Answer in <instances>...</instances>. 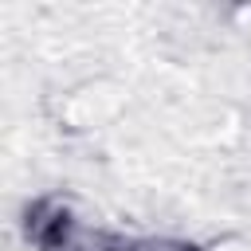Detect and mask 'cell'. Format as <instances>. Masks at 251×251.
Here are the masks:
<instances>
[{
    "mask_svg": "<svg viewBox=\"0 0 251 251\" xmlns=\"http://www.w3.org/2000/svg\"><path fill=\"white\" fill-rule=\"evenodd\" d=\"M24 231L27 239L39 247V251H75V220L71 212L51 200V196H39L27 204L24 212Z\"/></svg>",
    "mask_w": 251,
    "mask_h": 251,
    "instance_id": "obj_1",
    "label": "cell"
},
{
    "mask_svg": "<svg viewBox=\"0 0 251 251\" xmlns=\"http://www.w3.org/2000/svg\"><path fill=\"white\" fill-rule=\"evenodd\" d=\"M90 251H141V243H122V239H94Z\"/></svg>",
    "mask_w": 251,
    "mask_h": 251,
    "instance_id": "obj_2",
    "label": "cell"
}]
</instances>
